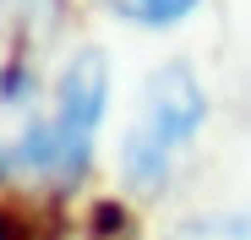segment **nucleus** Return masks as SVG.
<instances>
[{"label": "nucleus", "instance_id": "obj_1", "mask_svg": "<svg viewBox=\"0 0 251 240\" xmlns=\"http://www.w3.org/2000/svg\"><path fill=\"white\" fill-rule=\"evenodd\" d=\"M207 126V88L202 76L186 66V60H170L158 66L142 93H137V109L126 120V137H120V180L153 196L175 180V169L186 164V153L197 147Z\"/></svg>", "mask_w": 251, "mask_h": 240}, {"label": "nucleus", "instance_id": "obj_2", "mask_svg": "<svg viewBox=\"0 0 251 240\" xmlns=\"http://www.w3.org/2000/svg\"><path fill=\"white\" fill-rule=\"evenodd\" d=\"M104 109H109V60L104 49H76L50 82V115L33 158V180H50V186L82 180V169L93 164Z\"/></svg>", "mask_w": 251, "mask_h": 240}, {"label": "nucleus", "instance_id": "obj_3", "mask_svg": "<svg viewBox=\"0 0 251 240\" xmlns=\"http://www.w3.org/2000/svg\"><path fill=\"white\" fill-rule=\"evenodd\" d=\"M50 88L27 60L0 66V175H33L38 142H44Z\"/></svg>", "mask_w": 251, "mask_h": 240}, {"label": "nucleus", "instance_id": "obj_4", "mask_svg": "<svg viewBox=\"0 0 251 240\" xmlns=\"http://www.w3.org/2000/svg\"><path fill=\"white\" fill-rule=\"evenodd\" d=\"M104 6L115 17H126V22H137V27H175V22H186L202 6V0H104Z\"/></svg>", "mask_w": 251, "mask_h": 240}, {"label": "nucleus", "instance_id": "obj_5", "mask_svg": "<svg viewBox=\"0 0 251 240\" xmlns=\"http://www.w3.org/2000/svg\"><path fill=\"white\" fill-rule=\"evenodd\" d=\"M175 240H251V213H219V218H197Z\"/></svg>", "mask_w": 251, "mask_h": 240}, {"label": "nucleus", "instance_id": "obj_6", "mask_svg": "<svg viewBox=\"0 0 251 240\" xmlns=\"http://www.w3.org/2000/svg\"><path fill=\"white\" fill-rule=\"evenodd\" d=\"M0 240H6V224H0Z\"/></svg>", "mask_w": 251, "mask_h": 240}]
</instances>
